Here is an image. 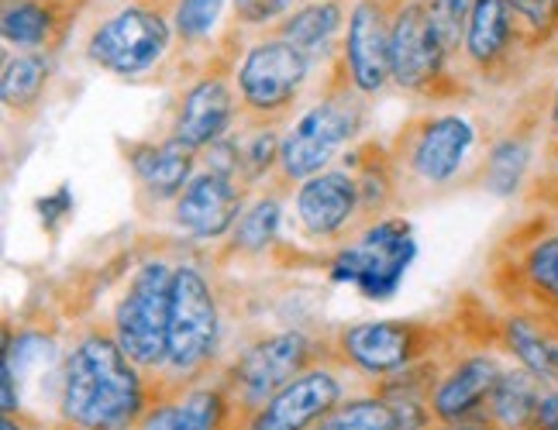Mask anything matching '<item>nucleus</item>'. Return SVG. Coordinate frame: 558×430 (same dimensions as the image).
I'll use <instances>...</instances> for the list:
<instances>
[{
	"label": "nucleus",
	"instance_id": "obj_1",
	"mask_svg": "<svg viewBox=\"0 0 558 430\" xmlns=\"http://www.w3.org/2000/svg\"><path fill=\"white\" fill-rule=\"evenodd\" d=\"M153 403V379L121 352L111 328L94 324L70 341L49 430H138Z\"/></svg>",
	"mask_w": 558,
	"mask_h": 430
},
{
	"label": "nucleus",
	"instance_id": "obj_2",
	"mask_svg": "<svg viewBox=\"0 0 558 430\" xmlns=\"http://www.w3.org/2000/svg\"><path fill=\"white\" fill-rule=\"evenodd\" d=\"M221 337H225V320H221L218 293L210 286V275L197 262H177L166 361L159 376L153 379L156 400L221 372L228 361L221 355Z\"/></svg>",
	"mask_w": 558,
	"mask_h": 430
},
{
	"label": "nucleus",
	"instance_id": "obj_3",
	"mask_svg": "<svg viewBox=\"0 0 558 430\" xmlns=\"http://www.w3.org/2000/svg\"><path fill=\"white\" fill-rule=\"evenodd\" d=\"M362 127H366V97L355 90L345 66H341L325 97L307 107L283 135V152H279L276 169L279 183L300 186L317 172L331 169V162L362 135Z\"/></svg>",
	"mask_w": 558,
	"mask_h": 430
},
{
	"label": "nucleus",
	"instance_id": "obj_4",
	"mask_svg": "<svg viewBox=\"0 0 558 430\" xmlns=\"http://www.w3.org/2000/svg\"><path fill=\"white\" fill-rule=\"evenodd\" d=\"M328 358H331V337H314L293 328L269 331L245 341L221 369L234 400V410H239V420L245 423L283 385H290L296 376H304L307 369Z\"/></svg>",
	"mask_w": 558,
	"mask_h": 430
},
{
	"label": "nucleus",
	"instance_id": "obj_5",
	"mask_svg": "<svg viewBox=\"0 0 558 430\" xmlns=\"http://www.w3.org/2000/svg\"><path fill=\"white\" fill-rule=\"evenodd\" d=\"M448 341L427 320H359L331 334V358L366 385L445 355Z\"/></svg>",
	"mask_w": 558,
	"mask_h": 430
},
{
	"label": "nucleus",
	"instance_id": "obj_6",
	"mask_svg": "<svg viewBox=\"0 0 558 430\" xmlns=\"http://www.w3.org/2000/svg\"><path fill=\"white\" fill-rule=\"evenodd\" d=\"M173 275L177 262L169 258H145L128 279L114 314L107 320L121 352L132 358L138 369L156 379L166 361V337H169V307H173Z\"/></svg>",
	"mask_w": 558,
	"mask_h": 430
},
{
	"label": "nucleus",
	"instance_id": "obj_7",
	"mask_svg": "<svg viewBox=\"0 0 558 430\" xmlns=\"http://www.w3.org/2000/svg\"><path fill=\"white\" fill-rule=\"evenodd\" d=\"M417 258V234L407 218H383L349 238L331 258L328 275L331 283L352 286L359 296L383 304L393 299Z\"/></svg>",
	"mask_w": 558,
	"mask_h": 430
},
{
	"label": "nucleus",
	"instance_id": "obj_8",
	"mask_svg": "<svg viewBox=\"0 0 558 430\" xmlns=\"http://www.w3.org/2000/svg\"><path fill=\"white\" fill-rule=\"evenodd\" d=\"M311 79V59L283 38H266L242 56L234 70L239 111L245 124H279Z\"/></svg>",
	"mask_w": 558,
	"mask_h": 430
},
{
	"label": "nucleus",
	"instance_id": "obj_9",
	"mask_svg": "<svg viewBox=\"0 0 558 430\" xmlns=\"http://www.w3.org/2000/svg\"><path fill=\"white\" fill-rule=\"evenodd\" d=\"M362 390H369V385L352 376L345 365L328 358L283 385L242 423V430H314L338 403H345Z\"/></svg>",
	"mask_w": 558,
	"mask_h": 430
},
{
	"label": "nucleus",
	"instance_id": "obj_10",
	"mask_svg": "<svg viewBox=\"0 0 558 430\" xmlns=\"http://www.w3.org/2000/svg\"><path fill=\"white\" fill-rule=\"evenodd\" d=\"M169 25L153 8H124L97 25L87 41V59L104 73L138 79L153 73L169 52Z\"/></svg>",
	"mask_w": 558,
	"mask_h": 430
},
{
	"label": "nucleus",
	"instance_id": "obj_11",
	"mask_svg": "<svg viewBox=\"0 0 558 430\" xmlns=\"http://www.w3.org/2000/svg\"><path fill=\"white\" fill-rule=\"evenodd\" d=\"M472 145H476V127H472L469 118L435 114L407 127L400 135V145L393 148V162H400L414 183L438 189L459 176Z\"/></svg>",
	"mask_w": 558,
	"mask_h": 430
},
{
	"label": "nucleus",
	"instance_id": "obj_12",
	"mask_svg": "<svg viewBox=\"0 0 558 430\" xmlns=\"http://www.w3.org/2000/svg\"><path fill=\"white\" fill-rule=\"evenodd\" d=\"M390 79L411 94H438L448 79V59L435 38L424 0L403 4L390 21Z\"/></svg>",
	"mask_w": 558,
	"mask_h": 430
},
{
	"label": "nucleus",
	"instance_id": "obj_13",
	"mask_svg": "<svg viewBox=\"0 0 558 430\" xmlns=\"http://www.w3.org/2000/svg\"><path fill=\"white\" fill-rule=\"evenodd\" d=\"M248 186L225 172L201 169L173 204V224L190 242H221L245 213Z\"/></svg>",
	"mask_w": 558,
	"mask_h": 430
},
{
	"label": "nucleus",
	"instance_id": "obj_14",
	"mask_svg": "<svg viewBox=\"0 0 558 430\" xmlns=\"http://www.w3.org/2000/svg\"><path fill=\"white\" fill-rule=\"evenodd\" d=\"M504 376V365L493 352H469L445 358V369L432 393V414L438 427L448 423H483L486 400Z\"/></svg>",
	"mask_w": 558,
	"mask_h": 430
},
{
	"label": "nucleus",
	"instance_id": "obj_15",
	"mask_svg": "<svg viewBox=\"0 0 558 430\" xmlns=\"http://www.w3.org/2000/svg\"><path fill=\"white\" fill-rule=\"evenodd\" d=\"M231 390L221 372L201 382H190L177 393H166L153 403L138 430H239Z\"/></svg>",
	"mask_w": 558,
	"mask_h": 430
},
{
	"label": "nucleus",
	"instance_id": "obj_16",
	"mask_svg": "<svg viewBox=\"0 0 558 430\" xmlns=\"http://www.w3.org/2000/svg\"><path fill=\"white\" fill-rule=\"evenodd\" d=\"M234 118H242L234 83L225 73H207L183 90L169 135L190 145L193 152H204L214 142L231 135Z\"/></svg>",
	"mask_w": 558,
	"mask_h": 430
},
{
	"label": "nucleus",
	"instance_id": "obj_17",
	"mask_svg": "<svg viewBox=\"0 0 558 430\" xmlns=\"http://www.w3.org/2000/svg\"><path fill=\"white\" fill-rule=\"evenodd\" d=\"M352 86L362 97H376L390 79V21L379 0H359L349 14V35L341 49Z\"/></svg>",
	"mask_w": 558,
	"mask_h": 430
},
{
	"label": "nucleus",
	"instance_id": "obj_18",
	"mask_svg": "<svg viewBox=\"0 0 558 430\" xmlns=\"http://www.w3.org/2000/svg\"><path fill=\"white\" fill-rule=\"evenodd\" d=\"M124 159L132 165L138 193L148 204H177L186 183L197 176L201 152L166 135L162 142H128Z\"/></svg>",
	"mask_w": 558,
	"mask_h": 430
},
{
	"label": "nucleus",
	"instance_id": "obj_19",
	"mask_svg": "<svg viewBox=\"0 0 558 430\" xmlns=\"http://www.w3.org/2000/svg\"><path fill=\"white\" fill-rule=\"evenodd\" d=\"M504 352L545 385H558V320L545 314H507L500 324Z\"/></svg>",
	"mask_w": 558,
	"mask_h": 430
},
{
	"label": "nucleus",
	"instance_id": "obj_20",
	"mask_svg": "<svg viewBox=\"0 0 558 430\" xmlns=\"http://www.w3.org/2000/svg\"><path fill=\"white\" fill-rule=\"evenodd\" d=\"M545 390H548V385L538 382L531 372L504 369V376L497 379V385H493V393L486 400L483 423L497 427V430H527Z\"/></svg>",
	"mask_w": 558,
	"mask_h": 430
},
{
	"label": "nucleus",
	"instance_id": "obj_21",
	"mask_svg": "<svg viewBox=\"0 0 558 430\" xmlns=\"http://www.w3.org/2000/svg\"><path fill=\"white\" fill-rule=\"evenodd\" d=\"M513 11L510 0H472V17L465 32V56L483 73L493 70L510 49Z\"/></svg>",
	"mask_w": 558,
	"mask_h": 430
},
{
	"label": "nucleus",
	"instance_id": "obj_22",
	"mask_svg": "<svg viewBox=\"0 0 558 430\" xmlns=\"http://www.w3.org/2000/svg\"><path fill=\"white\" fill-rule=\"evenodd\" d=\"M52 79V59L46 52H17L8 56L0 73V97L11 114H32L41 103Z\"/></svg>",
	"mask_w": 558,
	"mask_h": 430
},
{
	"label": "nucleus",
	"instance_id": "obj_23",
	"mask_svg": "<svg viewBox=\"0 0 558 430\" xmlns=\"http://www.w3.org/2000/svg\"><path fill=\"white\" fill-rule=\"evenodd\" d=\"M518 279L531 304L545 317L558 320V231L534 238L518 258Z\"/></svg>",
	"mask_w": 558,
	"mask_h": 430
},
{
	"label": "nucleus",
	"instance_id": "obj_24",
	"mask_svg": "<svg viewBox=\"0 0 558 430\" xmlns=\"http://www.w3.org/2000/svg\"><path fill=\"white\" fill-rule=\"evenodd\" d=\"M338 28H341V4H335V0H314L311 8L293 11L279 25V38L290 41L293 49H300L314 62L331 52Z\"/></svg>",
	"mask_w": 558,
	"mask_h": 430
},
{
	"label": "nucleus",
	"instance_id": "obj_25",
	"mask_svg": "<svg viewBox=\"0 0 558 430\" xmlns=\"http://www.w3.org/2000/svg\"><path fill=\"white\" fill-rule=\"evenodd\" d=\"M279 224H283V200L279 193H263L245 207L239 224L228 234V251L266 255L279 242Z\"/></svg>",
	"mask_w": 558,
	"mask_h": 430
},
{
	"label": "nucleus",
	"instance_id": "obj_26",
	"mask_svg": "<svg viewBox=\"0 0 558 430\" xmlns=\"http://www.w3.org/2000/svg\"><path fill=\"white\" fill-rule=\"evenodd\" d=\"M56 25H59L56 11L49 4H41V0H8L4 21H0L8 46H17L25 52H38L41 46H49Z\"/></svg>",
	"mask_w": 558,
	"mask_h": 430
},
{
	"label": "nucleus",
	"instance_id": "obj_27",
	"mask_svg": "<svg viewBox=\"0 0 558 430\" xmlns=\"http://www.w3.org/2000/svg\"><path fill=\"white\" fill-rule=\"evenodd\" d=\"M314 430H397V417L383 396H376L373 390H362L345 403H338Z\"/></svg>",
	"mask_w": 558,
	"mask_h": 430
},
{
	"label": "nucleus",
	"instance_id": "obj_28",
	"mask_svg": "<svg viewBox=\"0 0 558 430\" xmlns=\"http://www.w3.org/2000/svg\"><path fill=\"white\" fill-rule=\"evenodd\" d=\"M527 159H531V145L521 135L500 138L486 156V189L500 193V197H510L524 180Z\"/></svg>",
	"mask_w": 558,
	"mask_h": 430
},
{
	"label": "nucleus",
	"instance_id": "obj_29",
	"mask_svg": "<svg viewBox=\"0 0 558 430\" xmlns=\"http://www.w3.org/2000/svg\"><path fill=\"white\" fill-rule=\"evenodd\" d=\"M427 14H432V28H435V38H438L445 59L452 62L459 56V49H465L472 0H432V4H427Z\"/></svg>",
	"mask_w": 558,
	"mask_h": 430
},
{
	"label": "nucleus",
	"instance_id": "obj_30",
	"mask_svg": "<svg viewBox=\"0 0 558 430\" xmlns=\"http://www.w3.org/2000/svg\"><path fill=\"white\" fill-rule=\"evenodd\" d=\"M225 0H180L177 4V32L183 41H201L214 32Z\"/></svg>",
	"mask_w": 558,
	"mask_h": 430
},
{
	"label": "nucleus",
	"instance_id": "obj_31",
	"mask_svg": "<svg viewBox=\"0 0 558 430\" xmlns=\"http://www.w3.org/2000/svg\"><path fill=\"white\" fill-rule=\"evenodd\" d=\"M510 11L534 38H545L558 28V0H510Z\"/></svg>",
	"mask_w": 558,
	"mask_h": 430
},
{
	"label": "nucleus",
	"instance_id": "obj_32",
	"mask_svg": "<svg viewBox=\"0 0 558 430\" xmlns=\"http://www.w3.org/2000/svg\"><path fill=\"white\" fill-rule=\"evenodd\" d=\"M293 0H234V11H239V21L245 25H266L272 17L290 14Z\"/></svg>",
	"mask_w": 558,
	"mask_h": 430
},
{
	"label": "nucleus",
	"instance_id": "obj_33",
	"mask_svg": "<svg viewBox=\"0 0 558 430\" xmlns=\"http://www.w3.org/2000/svg\"><path fill=\"white\" fill-rule=\"evenodd\" d=\"M70 210H73V193L66 186H59L52 197L46 200H38V213H41V224H46L49 231H56V224L62 218H70Z\"/></svg>",
	"mask_w": 558,
	"mask_h": 430
},
{
	"label": "nucleus",
	"instance_id": "obj_34",
	"mask_svg": "<svg viewBox=\"0 0 558 430\" xmlns=\"http://www.w3.org/2000/svg\"><path fill=\"white\" fill-rule=\"evenodd\" d=\"M527 430H558V385H548L542 393L538 410H534V420Z\"/></svg>",
	"mask_w": 558,
	"mask_h": 430
},
{
	"label": "nucleus",
	"instance_id": "obj_35",
	"mask_svg": "<svg viewBox=\"0 0 558 430\" xmlns=\"http://www.w3.org/2000/svg\"><path fill=\"white\" fill-rule=\"evenodd\" d=\"M435 430H497L489 423H448V427H435Z\"/></svg>",
	"mask_w": 558,
	"mask_h": 430
},
{
	"label": "nucleus",
	"instance_id": "obj_36",
	"mask_svg": "<svg viewBox=\"0 0 558 430\" xmlns=\"http://www.w3.org/2000/svg\"><path fill=\"white\" fill-rule=\"evenodd\" d=\"M548 121H551V132L558 135V86H555V94H551V114H548Z\"/></svg>",
	"mask_w": 558,
	"mask_h": 430
},
{
	"label": "nucleus",
	"instance_id": "obj_37",
	"mask_svg": "<svg viewBox=\"0 0 558 430\" xmlns=\"http://www.w3.org/2000/svg\"><path fill=\"white\" fill-rule=\"evenodd\" d=\"M0 430H28L21 420H14V417H4V423H0Z\"/></svg>",
	"mask_w": 558,
	"mask_h": 430
}]
</instances>
